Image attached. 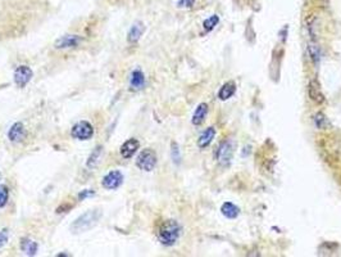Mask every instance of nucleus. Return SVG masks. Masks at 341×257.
<instances>
[{"mask_svg": "<svg viewBox=\"0 0 341 257\" xmlns=\"http://www.w3.org/2000/svg\"><path fill=\"white\" fill-rule=\"evenodd\" d=\"M157 235L162 244L173 246L181 235V225L176 220H164L159 225Z\"/></svg>", "mask_w": 341, "mask_h": 257, "instance_id": "obj_1", "label": "nucleus"}, {"mask_svg": "<svg viewBox=\"0 0 341 257\" xmlns=\"http://www.w3.org/2000/svg\"><path fill=\"white\" fill-rule=\"evenodd\" d=\"M100 218H102V212L99 210H90L87 212L82 213L78 216L71 225V232L73 234H80V233H85L87 230L92 229V228L99 223Z\"/></svg>", "mask_w": 341, "mask_h": 257, "instance_id": "obj_2", "label": "nucleus"}, {"mask_svg": "<svg viewBox=\"0 0 341 257\" xmlns=\"http://www.w3.org/2000/svg\"><path fill=\"white\" fill-rule=\"evenodd\" d=\"M157 161H158V158H157L156 152L150 148H147L142 152H140V154L137 156V158H136V166L140 170L149 173V171L154 170V167L157 166Z\"/></svg>", "mask_w": 341, "mask_h": 257, "instance_id": "obj_3", "label": "nucleus"}, {"mask_svg": "<svg viewBox=\"0 0 341 257\" xmlns=\"http://www.w3.org/2000/svg\"><path fill=\"white\" fill-rule=\"evenodd\" d=\"M233 156V143L231 140H223L216 151V158L219 165L227 166Z\"/></svg>", "mask_w": 341, "mask_h": 257, "instance_id": "obj_4", "label": "nucleus"}, {"mask_svg": "<svg viewBox=\"0 0 341 257\" xmlns=\"http://www.w3.org/2000/svg\"><path fill=\"white\" fill-rule=\"evenodd\" d=\"M71 135L77 140H89L94 135V126L87 121H80L72 127Z\"/></svg>", "mask_w": 341, "mask_h": 257, "instance_id": "obj_5", "label": "nucleus"}, {"mask_svg": "<svg viewBox=\"0 0 341 257\" xmlns=\"http://www.w3.org/2000/svg\"><path fill=\"white\" fill-rule=\"evenodd\" d=\"M122 183H123V175L122 173L118 170H113L111 171V173H108L104 176L103 180H102V185H103L106 189L109 190L118 189V188L122 185Z\"/></svg>", "mask_w": 341, "mask_h": 257, "instance_id": "obj_6", "label": "nucleus"}, {"mask_svg": "<svg viewBox=\"0 0 341 257\" xmlns=\"http://www.w3.org/2000/svg\"><path fill=\"white\" fill-rule=\"evenodd\" d=\"M82 41V37L78 36V35H64V36L59 37L56 42H54V48L56 49H75Z\"/></svg>", "mask_w": 341, "mask_h": 257, "instance_id": "obj_7", "label": "nucleus"}, {"mask_svg": "<svg viewBox=\"0 0 341 257\" xmlns=\"http://www.w3.org/2000/svg\"><path fill=\"white\" fill-rule=\"evenodd\" d=\"M33 72L28 66H20L14 71V82L17 87L25 88L32 78Z\"/></svg>", "mask_w": 341, "mask_h": 257, "instance_id": "obj_8", "label": "nucleus"}, {"mask_svg": "<svg viewBox=\"0 0 341 257\" xmlns=\"http://www.w3.org/2000/svg\"><path fill=\"white\" fill-rule=\"evenodd\" d=\"M308 94L309 98L314 102L316 104H323L325 103V95L322 93L321 84L317 78H312L308 84Z\"/></svg>", "mask_w": 341, "mask_h": 257, "instance_id": "obj_9", "label": "nucleus"}, {"mask_svg": "<svg viewBox=\"0 0 341 257\" xmlns=\"http://www.w3.org/2000/svg\"><path fill=\"white\" fill-rule=\"evenodd\" d=\"M8 138L12 143H20L26 138V128L22 122H16L9 128Z\"/></svg>", "mask_w": 341, "mask_h": 257, "instance_id": "obj_10", "label": "nucleus"}, {"mask_svg": "<svg viewBox=\"0 0 341 257\" xmlns=\"http://www.w3.org/2000/svg\"><path fill=\"white\" fill-rule=\"evenodd\" d=\"M140 148V143L137 139H128L127 142H125L122 144V147H121V156L123 157V158L128 159L131 158V157L133 156V154L137 152V149Z\"/></svg>", "mask_w": 341, "mask_h": 257, "instance_id": "obj_11", "label": "nucleus"}, {"mask_svg": "<svg viewBox=\"0 0 341 257\" xmlns=\"http://www.w3.org/2000/svg\"><path fill=\"white\" fill-rule=\"evenodd\" d=\"M144 31H145V27L141 22L133 23L132 27H131L130 31H128V35H127L128 42H130V44H136V42L139 41L140 37L142 36Z\"/></svg>", "mask_w": 341, "mask_h": 257, "instance_id": "obj_12", "label": "nucleus"}, {"mask_svg": "<svg viewBox=\"0 0 341 257\" xmlns=\"http://www.w3.org/2000/svg\"><path fill=\"white\" fill-rule=\"evenodd\" d=\"M214 137H216V130H214V127H208L207 130H204V132L202 133V135H200L199 139H198V147L202 149L207 148V147L213 142Z\"/></svg>", "mask_w": 341, "mask_h": 257, "instance_id": "obj_13", "label": "nucleus"}, {"mask_svg": "<svg viewBox=\"0 0 341 257\" xmlns=\"http://www.w3.org/2000/svg\"><path fill=\"white\" fill-rule=\"evenodd\" d=\"M207 113H208V106L206 103H200L199 106L197 107L195 109L194 115H192V120L191 122L194 123L195 126H199L204 122L207 117Z\"/></svg>", "mask_w": 341, "mask_h": 257, "instance_id": "obj_14", "label": "nucleus"}, {"mask_svg": "<svg viewBox=\"0 0 341 257\" xmlns=\"http://www.w3.org/2000/svg\"><path fill=\"white\" fill-rule=\"evenodd\" d=\"M130 85L133 90H140L145 87V76L140 70H135L131 73Z\"/></svg>", "mask_w": 341, "mask_h": 257, "instance_id": "obj_15", "label": "nucleus"}, {"mask_svg": "<svg viewBox=\"0 0 341 257\" xmlns=\"http://www.w3.org/2000/svg\"><path fill=\"white\" fill-rule=\"evenodd\" d=\"M221 212L225 218L227 219H236L240 213V208H238L236 204H233L232 202H225L221 207Z\"/></svg>", "mask_w": 341, "mask_h": 257, "instance_id": "obj_16", "label": "nucleus"}, {"mask_svg": "<svg viewBox=\"0 0 341 257\" xmlns=\"http://www.w3.org/2000/svg\"><path fill=\"white\" fill-rule=\"evenodd\" d=\"M37 248H39V246H37L36 242H33L30 238H23L22 242H21V249L27 256H35L37 252Z\"/></svg>", "mask_w": 341, "mask_h": 257, "instance_id": "obj_17", "label": "nucleus"}, {"mask_svg": "<svg viewBox=\"0 0 341 257\" xmlns=\"http://www.w3.org/2000/svg\"><path fill=\"white\" fill-rule=\"evenodd\" d=\"M235 92H236L235 82L228 81V82H226V84L223 85L221 89H219L218 98L221 99V101H227V99H230L231 97L235 94Z\"/></svg>", "mask_w": 341, "mask_h": 257, "instance_id": "obj_18", "label": "nucleus"}, {"mask_svg": "<svg viewBox=\"0 0 341 257\" xmlns=\"http://www.w3.org/2000/svg\"><path fill=\"white\" fill-rule=\"evenodd\" d=\"M102 149H103V147H100V146L95 147V149L91 152V154L89 156V159H87V162H86L87 167L89 168L96 167V165L100 161V156H102Z\"/></svg>", "mask_w": 341, "mask_h": 257, "instance_id": "obj_19", "label": "nucleus"}, {"mask_svg": "<svg viewBox=\"0 0 341 257\" xmlns=\"http://www.w3.org/2000/svg\"><path fill=\"white\" fill-rule=\"evenodd\" d=\"M9 199V189L7 185L0 184V208L7 206Z\"/></svg>", "mask_w": 341, "mask_h": 257, "instance_id": "obj_20", "label": "nucleus"}, {"mask_svg": "<svg viewBox=\"0 0 341 257\" xmlns=\"http://www.w3.org/2000/svg\"><path fill=\"white\" fill-rule=\"evenodd\" d=\"M219 22V17L217 16V14H213L212 17H209L208 20L204 21V23H203V27H204V30L206 31H212L216 28V26L218 25Z\"/></svg>", "mask_w": 341, "mask_h": 257, "instance_id": "obj_21", "label": "nucleus"}, {"mask_svg": "<svg viewBox=\"0 0 341 257\" xmlns=\"http://www.w3.org/2000/svg\"><path fill=\"white\" fill-rule=\"evenodd\" d=\"M172 158L176 163H180V151H178V146L176 143H172Z\"/></svg>", "mask_w": 341, "mask_h": 257, "instance_id": "obj_22", "label": "nucleus"}, {"mask_svg": "<svg viewBox=\"0 0 341 257\" xmlns=\"http://www.w3.org/2000/svg\"><path fill=\"white\" fill-rule=\"evenodd\" d=\"M94 194H95V192L92 189H85V190H82L80 194H78V199H80V201H83V199L89 198V197L94 196Z\"/></svg>", "mask_w": 341, "mask_h": 257, "instance_id": "obj_23", "label": "nucleus"}, {"mask_svg": "<svg viewBox=\"0 0 341 257\" xmlns=\"http://www.w3.org/2000/svg\"><path fill=\"white\" fill-rule=\"evenodd\" d=\"M314 121H316L317 127H319V128H322L325 123H327V120H326V117L322 115V113H318V115L316 116V118H314Z\"/></svg>", "mask_w": 341, "mask_h": 257, "instance_id": "obj_24", "label": "nucleus"}, {"mask_svg": "<svg viewBox=\"0 0 341 257\" xmlns=\"http://www.w3.org/2000/svg\"><path fill=\"white\" fill-rule=\"evenodd\" d=\"M309 51H311L312 58H313L314 63H318V61H319V53H318V49H317L316 45H311V47H309Z\"/></svg>", "mask_w": 341, "mask_h": 257, "instance_id": "obj_25", "label": "nucleus"}, {"mask_svg": "<svg viewBox=\"0 0 341 257\" xmlns=\"http://www.w3.org/2000/svg\"><path fill=\"white\" fill-rule=\"evenodd\" d=\"M8 237L9 235H8V230L7 229L0 232V248H2V247H3L7 242H8Z\"/></svg>", "mask_w": 341, "mask_h": 257, "instance_id": "obj_26", "label": "nucleus"}, {"mask_svg": "<svg viewBox=\"0 0 341 257\" xmlns=\"http://www.w3.org/2000/svg\"><path fill=\"white\" fill-rule=\"evenodd\" d=\"M195 0H180L178 2V7H185V8H191L194 6Z\"/></svg>", "mask_w": 341, "mask_h": 257, "instance_id": "obj_27", "label": "nucleus"}]
</instances>
